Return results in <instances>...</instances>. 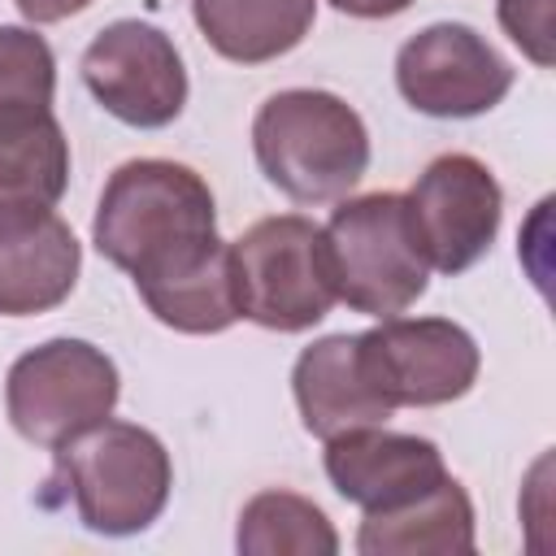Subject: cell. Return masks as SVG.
<instances>
[{
	"mask_svg": "<svg viewBox=\"0 0 556 556\" xmlns=\"http://www.w3.org/2000/svg\"><path fill=\"white\" fill-rule=\"evenodd\" d=\"M404 200L417 243L439 274H465L500 235L504 191L495 174L469 152L434 156Z\"/></svg>",
	"mask_w": 556,
	"mask_h": 556,
	"instance_id": "9",
	"label": "cell"
},
{
	"mask_svg": "<svg viewBox=\"0 0 556 556\" xmlns=\"http://www.w3.org/2000/svg\"><path fill=\"white\" fill-rule=\"evenodd\" d=\"M552 4H556V0H500V9H495L504 35H508L534 65H543V70L556 61Z\"/></svg>",
	"mask_w": 556,
	"mask_h": 556,
	"instance_id": "19",
	"label": "cell"
},
{
	"mask_svg": "<svg viewBox=\"0 0 556 556\" xmlns=\"http://www.w3.org/2000/svg\"><path fill=\"white\" fill-rule=\"evenodd\" d=\"M261 174L295 204L343 200L369 169V130L334 91H274L252 117Z\"/></svg>",
	"mask_w": 556,
	"mask_h": 556,
	"instance_id": "2",
	"label": "cell"
},
{
	"mask_svg": "<svg viewBox=\"0 0 556 556\" xmlns=\"http://www.w3.org/2000/svg\"><path fill=\"white\" fill-rule=\"evenodd\" d=\"M239 313L265 330L300 334L334 304V265L326 230L300 213L265 217L230 243Z\"/></svg>",
	"mask_w": 556,
	"mask_h": 556,
	"instance_id": "5",
	"label": "cell"
},
{
	"mask_svg": "<svg viewBox=\"0 0 556 556\" xmlns=\"http://www.w3.org/2000/svg\"><path fill=\"white\" fill-rule=\"evenodd\" d=\"M291 391H295L304 430L317 434L321 443L343 430H356V426H382L395 413L374 391V382L361 365L356 334H326L313 348H304L291 369Z\"/></svg>",
	"mask_w": 556,
	"mask_h": 556,
	"instance_id": "13",
	"label": "cell"
},
{
	"mask_svg": "<svg viewBox=\"0 0 556 556\" xmlns=\"http://www.w3.org/2000/svg\"><path fill=\"white\" fill-rule=\"evenodd\" d=\"M117 365L87 339H48L22 352L4 378V408L26 443L61 447L117 404Z\"/></svg>",
	"mask_w": 556,
	"mask_h": 556,
	"instance_id": "6",
	"label": "cell"
},
{
	"mask_svg": "<svg viewBox=\"0 0 556 556\" xmlns=\"http://www.w3.org/2000/svg\"><path fill=\"white\" fill-rule=\"evenodd\" d=\"M91 239L104 261L135 278L161 326L222 334L243 317L213 191L191 165L161 156L117 165L100 191Z\"/></svg>",
	"mask_w": 556,
	"mask_h": 556,
	"instance_id": "1",
	"label": "cell"
},
{
	"mask_svg": "<svg viewBox=\"0 0 556 556\" xmlns=\"http://www.w3.org/2000/svg\"><path fill=\"white\" fill-rule=\"evenodd\" d=\"M56 473L87 530L126 539L148 530L169 500L174 465L165 443L135 421H96L56 447Z\"/></svg>",
	"mask_w": 556,
	"mask_h": 556,
	"instance_id": "3",
	"label": "cell"
},
{
	"mask_svg": "<svg viewBox=\"0 0 556 556\" xmlns=\"http://www.w3.org/2000/svg\"><path fill=\"white\" fill-rule=\"evenodd\" d=\"M326 230L334 291L352 313L400 317L430 287V261L417 243L408 200L400 191H369L343 200Z\"/></svg>",
	"mask_w": 556,
	"mask_h": 556,
	"instance_id": "4",
	"label": "cell"
},
{
	"mask_svg": "<svg viewBox=\"0 0 556 556\" xmlns=\"http://www.w3.org/2000/svg\"><path fill=\"white\" fill-rule=\"evenodd\" d=\"M70 182V139L52 109L0 113V208H52Z\"/></svg>",
	"mask_w": 556,
	"mask_h": 556,
	"instance_id": "16",
	"label": "cell"
},
{
	"mask_svg": "<svg viewBox=\"0 0 556 556\" xmlns=\"http://www.w3.org/2000/svg\"><path fill=\"white\" fill-rule=\"evenodd\" d=\"M191 13L217 56L265 65L313 30L317 0H191Z\"/></svg>",
	"mask_w": 556,
	"mask_h": 556,
	"instance_id": "15",
	"label": "cell"
},
{
	"mask_svg": "<svg viewBox=\"0 0 556 556\" xmlns=\"http://www.w3.org/2000/svg\"><path fill=\"white\" fill-rule=\"evenodd\" d=\"M326 478L348 504L382 513L439 486L447 478V465L430 439L387 430L382 421L326 439Z\"/></svg>",
	"mask_w": 556,
	"mask_h": 556,
	"instance_id": "11",
	"label": "cell"
},
{
	"mask_svg": "<svg viewBox=\"0 0 556 556\" xmlns=\"http://www.w3.org/2000/svg\"><path fill=\"white\" fill-rule=\"evenodd\" d=\"M473 543V504L452 473L400 508L365 513L356 530L361 556H469Z\"/></svg>",
	"mask_w": 556,
	"mask_h": 556,
	"instance_id": "14",
	"label": "cell"
},
{
	"mask_svg": "<svg viewBox=\"0 0 556 556\" xmlns=\"http://www.w3.org/2000/svg\"><path fill=\"white\" fill-rule=\"evenodd\" d=\"M91 0H17L22 17L35 22V26H48V22H65L74 13H83Z\"/></svg>",
	"mask_w": 556,
	"mask_h": 556,
	"instance_id": "20",
	"label": "cell"
},
{
	"mask_svg": "<svg viewBox=\"0 0 556 556\" xmlns=\"http://www.w3.org/2000/svg\"><path fill=\"white\" fill-rule=\"evenodd\" d=\"M83 83L104 113L135 130H161L187 104V70L174 39L139 17L109 22L87 43Z\"/></svg>",
	"mask_w": 556,
	"mask_h": 556,
	"instance_id": "8",
	"label": "cell"
},
{
	"mask_svg": "<svg viewBox=\"0 0 556 556\" xmlns=\"http://www.w3.org/2000/svg\"><path fill=\"white\" fill-rule=\"evenodd\" d=\"M56 61L43 35L26 26H0V113L52 109Z\"/></svg>",
	"mask_w": 556,
	"mask_h": 556,
	"instance_id": "18",
	"label": "cell"
},
{
	"mask_svg": "<svg viewBox=\"0 0 556 556\" xmlns=\"http://www.w3.org/2000/svg\"><path fill=\"white\" fill-rule=\"evenodd\" d=\"M235 547L243 556H334L339 534L313 500L295 491H261L239 513Z\"/></svg>",
	"mask_w": 556,
	"mask_h": 556,
	"instance_id": "17",
	"label": "cell"
},
{
	"mask_svg": "<svg viewBox=\"0 0 556 556\" xmlns=\"http://www.w3.org/2000/svg\"><path fill=\"white\" fill-rule=\"evenodd\" d=\"M361 365L391 408H434L478 382V343L447 317H382L356 334Z\"/></svg>",
	"mask_w": 556,
	"mask_h": 556,
	"instance_id": "7",
	"label": "cell"
},
{
	"mask_svg": "<svg viewBox=\"0 0 556 556\" xmlns=\"http://www.w3.org/2000/svg\"><path fill=\"white\" fill-rule=\"evenodd\" d=\"M339 13H348V17H395V13H404L413 0H330Z\"/></svg>",
	"mask_w": 556,
	"mask_h": 556,
	"instance_id": "21",
	"label": "cell"
},
{
	"mask_svg": "<svg viewBox=\"0 0 556 556\" xmlns=\"http://www.w3.org/2000/svg\"><path fill=\"white\" fill-rule=\"evenodd\" d=\"M83 248L43 204L0 208V317H35L70 300Z\"/></svg>",
	"mask_w": 556,
	"mask_h": 556,
	"instance_id": "12",
	"label": "cell"
},
{
	"mask_svg": "<svg viewBox=\"0 0 556 556\" xmlns=\"http://www.w3.org/2000/svg\"><path fill=\"white\" fill-rule=\"evenodd\" d=\"M395 87L426 117H478L508 96L513 65L473 26L434 22L395 52Z\"/></svg>",
	"mask_w": 556,
	"mask_h": 556,
	"instance_id": "10",
	"label": "cell"
}]
</instances>
